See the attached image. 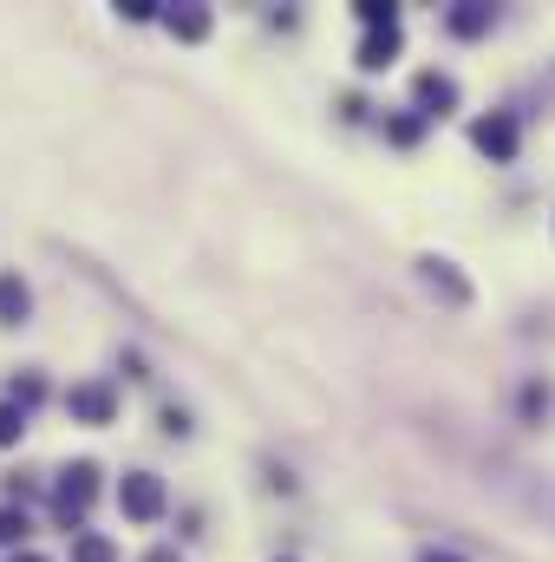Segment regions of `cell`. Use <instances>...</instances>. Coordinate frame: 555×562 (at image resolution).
<instances>
[{
    "label": "cell",
    "mask_w": 555,
    "mask_h": 562,
    "mask_svg": "<svg viewBox=\"0 0 555 562\" xmlns=\"http://www.w3.org/2000/svg\"><path fill=\"white\" fill-rule=\"evenodd\" d=\"M418 276H424V288H438L451 307H464V301H471V281L457 276L451 262H438V256H424V262H418Z\"/></svg>",
    "instance_id": "6"
},
{
    "label": "cell",
    "mask_w": 555,
    "mask_h": 562,
    "mask_svg": "<svg viewBox=\"0 0 555 562\" xmlns=\"http://www.w3.org/2000/svg\"><path fill=\"white\" fill-rule=\"evenodd\" d=\"M386 138L393 144H418L424 138V112H399V119H386Z\"/></svg>",
    "instance_id": "12"
},
{
    "label": "cell",
    "mask_w": 555,
    "mask_h": 562,
    "mask_svg": "<svg viewBox=\"0 0 555 562\" xmlns=\"http://www.w3.org/2000/svg\"><path fill=\"white\" fill-rule=\"evenodd\" d=\"M33 314V294H26V281L13 276V269H0V327H20Z\"/></svg>",
    "instance_id": "7"
},
{
    "label": "cell",
    "mask_w": 555,
    "mask_h": 562,
    "mask_svg": "<svg viewBox=\"0 0 555 562\" xmlns=\"http://www.w3.org/2000/svg\"><path fill=\"white\" fill-rule=\"evenodd\" d=\"M13 562H46V557H33V550H20V557H13Z\"/></svg>",
    "instance_id": "21"
},
{
    "label": "cell",
    "mask_w": 555,
    "mask_h": 562,
    "mask_svg": "<svg viewBox=\"0 0 555 562\" xmlns=\"http://www.w3.org/2000/svg\"><path fill=\"white\" fill-rule=\"evenodd\" d=\"M7 400L26 413V406H39V400H46V380H33V373H26V380H13V386H7Z\"/></svg>",
    "instance_id": "15"
},
{
    "label": "cell",
    "mask_w": 555,
    "mask_h": 562,
    "mask_svg": "<svg viewBox=\"0 0 555 562\" xmlns=\"http://www.w3.org/2000/svg\"><path fill=\"white\" fill-rule=\"evenodd\" d=\"M360 26H366V33H380V26H399V7H386V0H360Z\"/></svg>",
    "instance_id": "14"
},
{
    "label": "cell",
    "mask_w": 555,
    "mask_h": 562,
    "mask_svg": "<svg viewBox=\"0 0 555 562\" xmlns=\"http://www.w3.org/2000/svg\"><path fill=\"white\" fill-rule=\"evenodd\" d=\"M490 20H497V13H490V7H477V0H464V7H451V13H444V26H451L457 40H484V33H490Z\"/></svg>",
    "instance_id": "9"
},
{
    "label": "cell",
    "mask_w": 555,
    "mask_h": 562,
    "mask_svg": "<svg viewBox=\"0 0 555 562\" xmlns=\"http://www.w3.org/2000/svg\"><path fill=\"white\" fill-rule=\"evenodd\" d=\"M66 413H72L79 425H112L118 419V393H112L105 380H86V386L66 393Z\"/></svg>",
    "instance_id": "3"
},
{
    "label": "cell",
    "mask_w": 555,
    "mask_h": 562,
    "mask_svg": "<svg viewBox=\"0 0 555 562\" xmlns=\"http://www.w3.org/2000/svg\"><path fill=\"white\" fill-rule=\"evenodd\" d=\"M144 562H177V550H150Z\"/></svg>",
    "instance_id": "20"
},
{
    "label": "cell",
    "mask_w": 555,
    "mask_h": 562,
    "mask_svg": "<svg viewBox=\"0 0 555 562\" xmlns=\"http://www.w3.org/2000/svg\"><path fill=\"white\" fill-rule=\"evenodd\" d=\"M20 438H26V413H20L13 400H0V451H7V445H20Z\"/></svg>",
    "instance_id": "13"
},
{
    "label": "cell",
    "mask_w": 555,
    "mask_h": 562,
    "mask_svg": "<svg viewBox=\"0 0 555 562\" xmlns=\"http://www.w3.org/2000/svg\"><path fill=\"white\" fill-rule=\"evenodd\" d=\"M163 26H170L177 40H203V33H209V13H203V7H177V13H163Z\"/></svg>",
    "instance_id": "10"
},
{
    "label": "cell",
    "mask_w": 555,
    "mask_h": 562,
    "mask_svg": "<svg viewBox=\"0 0 555 562\" xmlns=\"http://www.w3.org/2000/svg\"><path fill=\"white\" fill-rule=\"evenodd\" d=\"M393 59H399V26H380V33L360 40V66H366V72H386Z\"/></svg>",
    "instance_id": "8"
},
{
    "label": "cell",
    "mask_w": 555,
    "mask_h": 562,
    "mask_svg": "<svg viewBox=\"0 0 555 562\" xmlns=\"http://www.w3.org/2000/svg\"><path fill=\"white\" fill-rule=\"evenodd\" d=\"M92 497H99V464H92V458H79V464H66V471H59L53 517H59L66 530H79V524H86V510H92Z\"/></svg>",
    "instance_id": "1"
},
{
    "label": "cell",
    "mask_w": 555,
    "mask_h": 562,
    "mask_svg": "<svg viewBox=\"0 0 555 562\" xmlns=\"http://www.w3.org/2000/svg\"><path fill=\"white\" fill-rule=\"evenodd\" d=\"M163 431L183 438V431H190V413H183V406H163Z\"/></svg>",
    "instance_id": "18"
},
{
    "label": "cell",
    "mask_w": 555,
    "mask_h": 562,
    "mask_svg": "<svg viewBox=\"0 0 555 562\" xmlns=\"http://www.w3.org/2000/svg\"><path fill=\"white\" fill-rule=\"evenodd\" d=\"M412 99H418V112H424V119H444V112L457 105V79H451V72H418Z\"/></svg>",
    "instance_id": "5"
},
{
    "label": "cell",
    "mask_w": 555,
    "mask_h": 562,
    "mask_svg": "<svg viewBox=\"0 0 555 562\" xmlns=\"http://www.w3.org/2000/svg\"><path fill=\"white\" fill-rule=\"evenodd\" d=\"M118 510H125L132 524H157V517H163V477H157V471H125Z\"/></svg>",
    "instance_id": "2"
},
{
    "label": "cell",
    "mask_w": 555,
    "mask_h": 562,
    "mask_svg": "<svg viewBox=\"0 0 555 562\" xmlns=\"http://www.w3.org/2000/svg\"><path fill=\"white\" fill-rule=\"evenodd\" d=\"M523 413H530V419L550 413V386H523Z\"/></svg>",
    "instance_id": "17"
},
{
    "label": "cell",
    "mask_w": 555,
    "mask_h": 562,
    "mask_svg": "<svg viewBox=\"0 0 555 562\" xmlns=\"http://www.w3.org/2000/svg\"><path fill=\"white\" fill-rule=\"evenodd\" d=\"M72 562H118V550H112L105 537H79V543H72Z\"/></svg>",
    "instance_id": "16"
},
{
    "label": "cell",
    "mask_w": 555,
    "mask_h": 562,
    "mask_svg": "<svg viewBox=\"0 0 555 562\" xmlns=\"http://www.w3.org/2000/svg\"><path fill=\"white\" fill-rule=\"evenodd\" d=\"M418 562H464V557H457V550H438V543H431V550H418Z\"/></svg>",
    "instance_id": "19"
},
{
    "label": "cell",
    "mask_w": 555,
    "mask_h": 562,
    "mask_svg": "<svg viewBox=\"0 0 555 562\" xmlns=\"http://www.w3.org/2000/svg\"><path fill=\"white\" fill-rule=\"evenodd\" d=\"M471 138H477V150H484L490 164H510L523 132H517V119H510V112H490V119H477V125H471Z\"/></svg>",
    "instance_id": "4"
},
{
    "label": "cell",
    "mask_w": 555,
    "mask_h": 562,
    "mask_svg": "<svg viewBox=\"0 0 555 562\" xmlns=\"http://www.w3.org/2000/svg\"><path fill=\"white\" fill-rule=\"evenodd\" d=\"M26 510H13V504H0V550H13V543H26Z\"/></svg>",
    "instance_id": "11"
}]
</instances>
